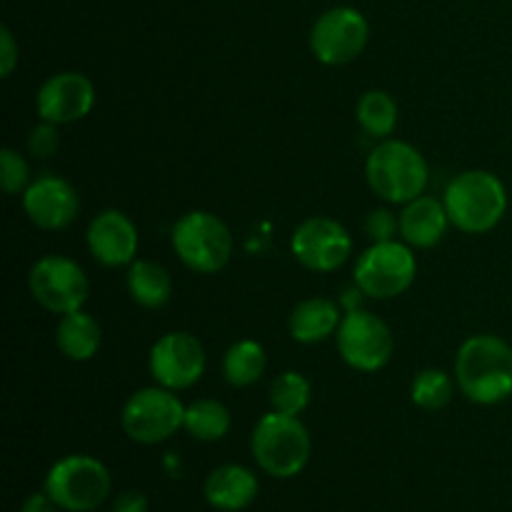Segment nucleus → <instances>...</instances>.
Here are the masks:
<instances>
[{
	"label": "nucleus",
	"mask_w": 512,
	"mask_h": 512,
	"mask_svg": "<svg viewBox=\"0 0 512 512\" xmlns=\"http://www.w3.org/2000/svg\"><path fill=\"white\" fill-rule=\"evenodd\" d=\"M455 380L470 403H503L512 395V348L498 335H473L460 345Z\"/></svg>",
	"instance_id": "1"
},
{
	"label": "nucleus",
	"mask_w": 512,
	"mask_h": 512,
	"mask_svg": "<svg viewBox=\"0 0 512 512\" xmlns=\"http://www.w3.org/2000/svg\"><path fill=\"white\" fill-rule=\"evenodd\" d=\"M443 203L455 228L480 235L503 220L508 210V190L490 170H465L450 180Z\"/></svg>",
	"instance_id": "2"
},
{
	"label": "nucleus",
	"mask_w": 512,
	"mask_h": 512,
	"mask_svg": "<svg viewBox=\"0 0 512 512\" xmlns=\"http://www.w3.org/2000/svg\"><path fill=\"white\" fill-rule=\"evenodd\" d=\"M368 183L388 203H410L428 188V163L418 148L403 140H383L370 153Z\"/></svg>",
	"instance_id": "3"
},
{
	"label": "nucleus",
	"mask_w": 512,
	"mask_h": 512,
	"mask_svg": "<svg viewBox=\"0 0 512 512\" xmlns=\"http://www.w3.org/2000/svg\"><path fill=\"white\" fill-rule=\"evenodd\" d=\"M253 458L273 478H295L310 460L308 428L298 415H263L253 430Z\"/></svg>",
	"instance_id": "4"
},
{
	"label": "nucleus",
	"mask_w": 512,
	"mask_h": 512,
	"mask_svg": "<svg viewBox=\"0 0 512 512\" xmlns=\"http://www.w3.org/2000/svg\"><path fill=\"white\" fill-rule=\"evenodd\" d=\"M173 248L178 258L195 273H218L233 255V235L213 213L193 210L173 225Z\"/></svg>",
	"instance_id": "5"
},
{
	"label": "nucleus",
	"mask_w": 512,
	"mask_h": 512,
	"mask_svg": "<svg viewBox=\"0 0 512 512\" xmlns=\"http://www.w3.org/2000/svg\"><path fill=\"white\" fill-rule=\"evenodd\" d=\"M43 490L60 510L93 512L110 495V473L90 455H68L48 470Z\"/></svg>",
	"instance_id": "6"
},
{
	"label": "nucleus",
	"mask_w": 512,
	"mask_h": 512,
	"mask_svg": "<svg viewBox=\"0 0 512 512\" xmlns=\"http://www.w3.org/2000/svg\"><path fill=\"white\" fill-rule=\"evenodd\" d=\"M120 423H123L125 435L135 443H163L183 428L185 405L180 403L173 390L163 388V385L143 388L128 398Z\"/></svg>",
	"instance_id": "7"
},
{
	"label": "nucleus",
	"mask_w": 512,
	"mask_h": 512,
	"mask_svg": "<svg viewBox=\"0 0 512 512\" xmlns=\"http://www.w3.org/2000/svg\"><path fill=\"white\" fill-rule=\"evenodd\" d=\"M418 263L413 250L398 240L373 243L355 265V283L360 293L375 300H390L403 295L413 285Z\"/></svg>",
	"instance_id": "8"
},
{
	"label": "nucleus",
	"mask_w": 512,
	"mask_h": 512,
	"mask_svg": "<svg viewBox=\"0 0 512 512\" xmlns=\"http://www.w3.org/2000/svg\"><path fill=\"white\" fill-rule=\"evenodd\" d=\"M28 285L45 310L58 315L75 313L88 300L90 285L83 268L65 255H45L30 268Z\"/></svg>",
	"instance_id": "9"
},
{
	"label": "nucleus",
	"mask_w": 512,
	"mask_h": 512,
	"mask_svg": "<svg viewBox=\"0 0 512 512\" xmlns=\"http://www.w3.org/2000/svg\"><path fill=\"white\" fill-rule=\"evenodd\" d=\"M368 20L350 5L330 8L310 30V50L323 65L353 63L368 45Z\"/></svg>",
	"instance_id": "10"
},
{
	"label": "nucleus",
	"mask_w": 512,
	"mask_h": 512,
	"mask_svg": "<svg viewBox=\"0 0 512 512\" xmlns=\"http://www.w3.org/2000/svg\"><path fill=\"white\" fill-rule=\"evenodd\" d=\"M338 350L350 368L375 373L393 358L395 340L378 315L368 310H350L338 328Z\"/></svg>",
	"instance_id": "11"
},
{
	"label": "nucleus",
	"mask_w": 512,
	"mask_h": 512,
	"mask_svg": "<svg viewBox=\"0 0 512 512\" xmlns=\"http://www.w3.org/2000/svg\"><path fill=\"white\" fill-rule=\"evenodd\" d=\"M293 255L300 265L315 273H333L353 253V240L350 233L333 218L315 215L295 228L290 240Z\"/></svg>",
	"instance_id": "12"
},
{
	"label": "nucleus",
	"mask_w": 512,
	"mask_h": 512,
	"mask_svg": "<svg viewBox=\"0 0 512 512\" xmlns=\"http://www.w3.org/2000/svg\"><path fill=\"white\" fill-rule=\"evenodd\" d=\"M205 373V348L190 333H168L150 350V375L168 390H185Z\"/></svg>",
	"instance_id": "13"
},
{
	"label": "nucleus",
	"mask_w": 512,
	"mask_h": 512,
	"mask_svg": "<svg viewBox=\"0 0 512 512\" xmlns=\"http://www.w3.org/2000/svg\"><path fill=\"white\" fill-rule=\"evenodd\" d=\"M95 105V88L88 75L58 73L45 80L35 98L40 120L55 125H68L83 120Z\"/></svg>",
	"instance_id": "14"
},
{
	"label": "nucleus",
	"mask_w": 512,
	"mask_h": 512,
	"mask_svg": "<svg viewBox=\"0 0 512 512\" xmlns=\"http://www.w3.org/2000/svg\"><path fill=\"white\" fill-rule=\"evenodd\" d=\"M78 208L80 200L73 185L55 175H40L23 193L25 215L43 230L68 228Z\"/></svg>",
	"instance_id": "15"
},
{
	"label": "nucleus",
	"mask_w": 512,
	"mask_h": 512,
	"mask_svg": "<svg viewBox=\"0 0 512 512\" xmlns=\"http://www.w3.org/2000/svg\"><path fill=\"white\" fill-rule=\"evenodd\" d=\"M88 248L90 255L108 268L135 263L138 230L133 220L120 210H103L88 225Z\"/></svg>",
	"instance_id": "16"
},
{
	"label": "nucleus",
	"mask_w": 512,
	"mask_h": 512,
	"mask_svg": "<svg viewBox=\"0 0 512 512\" xmlns=\"http://www.w3.org/2000/svg\"><path fill=\"white\" fill-rule=\"evenodd\" d=\"M203 495L215 510L238 512L258 498V478L243 465H220L205 478Z\"/></svg>",
	"instance_id": "17"
},
{
	"label": "nucleus",
	"mask_w": 512,
	"mask_h": 512,
	"mask_svg": "<svg viewBox=\"0 0 512 512\" xmlns=\"http://www.w3.org/2000/svg\"><path fill=\"white\" fill-rule=\"evenodd\" d=\"M448 210L440 200L420 195V198L405 203L400 213V235L413 248H433L448 233Z\"/></svg>",
	"instance_id": "18"
},
{
	"label": "nucleus",
	"mask_w": 512,
	"mask_h": 512,
	"mask_svg": "<svg viewBox=\"0 0 512 512\" xmlns=\"http://www.w3.org/2000/svg\"><path fill=\"white\" fill-rule=\"evenodd\" d=\"M340 308L328 298H308L290 313V335L298 343L313 345L330 338L340 328Z\"/></svg>",
	"instance_id": "19"
},
{
	"label": "nucleus",
	"mask_w": 512,
	"mask_h": 512,
	"mask_svg": "<svg viewBox=\"0 0 512 512\" xmlns=\"http://www.w3.org/2000/svg\"><path fill=\"white\" fill-rule=\"evenodd\" d=\"M100 340H103V333H100L98 320L83 310L63 315L55 328V343H58L60 353L75 363H85L93 358L100 348Z\"/></svg>",
	"instance_id": "20"
},
{
	"label": "nucleus",
	"mask_w": 512,
	"mask_h": 512,
	"mask_svg": "<svg viewBox=\"0 0 512 512\" xmlns=\"http://www.w3.org/2000/svg\"><path fill=\"white\" fill-rule=\"evenodd\" d=\"M128 293L140 308H163L173 295V280L168 270L150 260H135L128 273Z\"/></svg>",
	"instance_id": "21"
},
{
	"label": "nucleus",
	"mask_w": 512,
	"mask_h": 512,
	"mask_svg": "<svg viewBox=\"0 0 512 512\" xmlns=\"http://www.w3.org/2000/svg\"><path fill=\"white\" fill-rule=\"evenodd\" d=\"M358 123L370 138L388 140L398 128V103L385 90H368L358 103Z\"/></svg>",
	"instance_id": "22"
},
{
	"label": "nucleus",
	"mask_w": 512,
	"mask_h": 512,
	"mask_svg": "<svg viewBox=\"0 0 512 512\" xmlns=\"http://www.w3.org/2000/svg\"><path fill=\"white\" fill-rule=\"evenodd\" d=\"M225 380L235 388H248L258 383L260 375L265 373V350L255 340H238L230 345L223 360Z\"/></svg>",
	"instance_id": "23"
},
{
	"label": "nucleus",
	"mask_w": 512,
	"mask_h": 512,
	"mask_svg": "<svg viewBox=\"0 0 512 512\" xmlns=\"http://www.w3.org/2000/svg\"><path fill=\"white\" fill-rule=\"evenodd\" d=\"M183 428L200 443H215L230 430V413L218 400H195L185 408Z\"/></svg>",
	"instance_id": "24"
},
{
	"label": "nucleus",
	"mask_w": 512,
	"mask_h": 512,
	"mask_svg": "<svg viewBox=\"0 0 512 512\" xmlns=\"http://www.w3.org/2000/svg\"><path fill=\"white\" fill-rule=\"evenodd\" d=\"M453 380L443 370H420L413 378V388H410V398L418 408L423 410H440L453 400Z\"/></svg>",
	"instance_id": "25"
},
{
	"label": "nucleus",
	"mask_w": 512,
	"mask_h": 512,
	"mask_svg": "<svg viewBox=\"0 0 512 512\" xmlns=\"http://www.w3.org/2000/svg\"><path fill=\"white\" fill-rule=\"evenodd\" d=\"M310 393L313 390H310L308 378L295 373V370H288L270 388V403H273V410H278V413L300 415L308 408Z\"/></svg>",
	"instance_id": "26"
},
{
	"label": "nucleus",
	"mask_w": 512,
	"mask_h": 512,
	"mask_svg": "<svg viewBox=\"0 0 512 512\" xmlns=\"http://www.w3.org/2000/svg\"><path fill=\"white\" fill-rule=\"evenodd\" d=\"M0 183L8 195L25 193V188L30 185V168L23 160V155L15 153L13 148L0 150Z\"/></svg>",
	"instance_id": "27"
},
{
	"label": "nucleus",
	"mask_w": 512,
	"mask_h": 512,
	"mask_svg": "<svg viewBox=\"0 0 512 512\" xmlns=\"http://www.w3.org/2000/svg\"><path fill=\"white\" fill-rule=\"evenodd\" d=\"M400 230V220L395 218L390 210L380 208L373 210L365 220V233L373 243H388V240H395V233Z\"/></svg>",
	"instance_id": "28"
},
{
	"label": "nucleus",
	"mask_w": 512,
	"mask_h": 512,
	"mask_svg": "<svg viewBox=\"0 0 512 512\" xmlns=\"http://www.w3.org/2000/svg\"><path fill=\"white\" fill-rule=\"evenodd\" d=\"M58 145H60L58 130H55V123H48V120L35 125L33 133H30L28 138L30 153L38 155V158H50V155H55Z\"/></svg>",
	"instance_id": "29"
},
{
	"label": "nucleus",
	"mask_w": 512,
	"mask_h": 512,
	"mask_svg": "<svg viewBox=\"0 0 512 512\" xmlns=\"http://www.w3.org/2000/svg\"><path fill=\"white\" fill-rule=\"evenodd\" d=\"M0 48H3V53H0V73H3V78H8L13 73L15 63H18V45H15L13 33L5 25L0 28Z\"/></svg>",
	"instance_id": "30"
},
{
	"label": "nucleus",
	"mask_w": 512,
	"mask_h": 512,
	"mask_svg": "<svg viewBox=\"0 0 512 512\" xmlns=\"http://www.w3.org/2000/svg\"><path fill=\"white\" fill-rule=\"evenodd\" d=\"M110 512H148V498L138 490H125L113 500Z\"/></svg>",
	"instance_id": "31"
},
{
	"label": "nucleus",
	"mask_w": 512,
	"mask_h": 512,
	"mask_svg": "<svg viewBox=\"0 0 512 512\" xmlns=\"http://www.w3.org/2000/svg\"><path fill=\"white\" fill-rule=\"evenodd\" d=\"M58 503H55L53 498H50L48 493H33L28 495V498L23 500V505H20V512H58Z\"/></svg>",
	"instance_id": "32"
},
{
	"label": "nucleus",
	"mask_w": 512,
	"mask_h": 512,
	"mask_svg": "<svg viewBox=\"0 0 512 512\" xmlns=\"http://www.w3.org/2000/svg\"><path fill=\"white\" fill-rule=\"evenodd\" d=\"M93 512H95V510H93Z\"/></svg>",
	"instance_id": "33"
}]
</instances>
